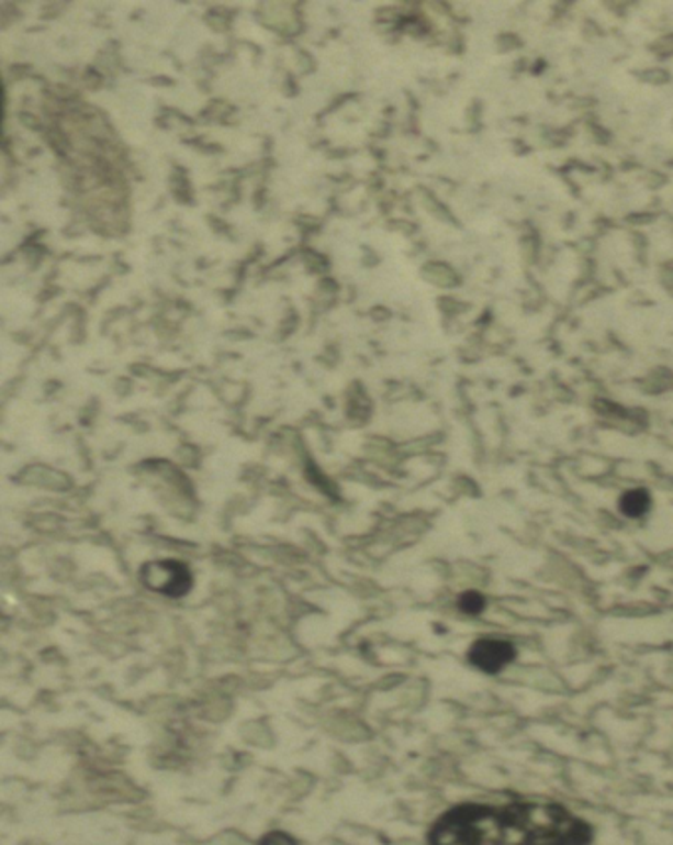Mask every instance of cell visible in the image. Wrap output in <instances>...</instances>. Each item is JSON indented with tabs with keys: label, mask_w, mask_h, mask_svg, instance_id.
<instances>
[{
	"label": "cell",
	"mask_w": 673,
	"mask_h": 845,
	"mask_svg": "<svg viewBox=\"0 0 673 845\" xmlns=\"http://www.w3.org/2000/svg\"><path fill=\"white\" fill-rule=\"evenodd\" d=\"M595 830L559 802H464L430 826L429 845H591Z\"/></svg>",
	"instance_id": "cell-1"
},
{
	"label": "cell",
	"mask_w": 673,
	"mask_h": 845,
	"mask_svg": "<svg viewBox=\"0 0 673 845\" xmlns=\"http://www.w3.org/2000/svg\"><path fill=\"white\" fill-rule=\"evenodd\" d=\"M141 579L150 591H157L167 597H184L192 589L190 569L175 559L145 565L141 571Z\"/></svg>",
	"instance_id": "cell-2"
},
{
	"label": "cell",
	"mask_w": 673,
	"mask_h": 845,
	"mask_svg": "<svg viewBox=\"0 0 673 845\" xmlns=\"http://www.w3.org/2000/svg\"><path fill=\"white\" fill-rule=\"evenodd\" d=\"M516 646L504 638H480L470 646L469 661L484 674H500L516 660Z\"/></svg>",
	"instance_id": "cell-3"
},
{
	"label": "cell",
	"mask_w": 673,
	"mask_h": 845,
	"mask_svg": "<svg viewBox=\"0 0 673 845\" xmlns=\"http://www.w3.org/2000/svg\"><path fill=\"white\" fill-rule=\"evenodd\" d=\"M650 505H652V496H650L646 488H632V490H628V492L620 496V500H618L620 514L626 515V518H632V520L648 514Z\"/></svg>",
	"instance_id": "cell-4"
},
{
	"label": "cell",
	"mask_w": 673,
	"mask_h": 845,
	"mask_svg": "<svg viewBox=\"0 0 673 845\" xmlns=\"http://www.w3.org/2000/svg\"><path fill=\"white\" fill-rule=\"evenodd\" d=\"M459 609L469 616H479L486 609V597L479 591H467L459 597Z\"/></svg>",
	"instance_id": "cell-5"
},
{
	"label": "cell",
	"mask_w": 673,
	"mask_h": 845,
	"mask_svg": "<svg viewBox=\"0 0 673 845\" xmlns=\"http://www.w3.org/2000/svg\"><path fill=\"white\" fill-rule=\"evenodd\" d=\"M259 845H299L293 837L284 832H271L259 842Z\"/></svg>",
	"instance_id": "cell-6"
}]
</instances>
